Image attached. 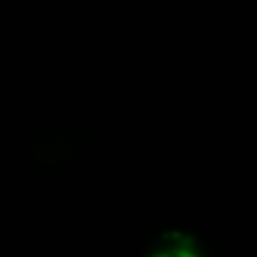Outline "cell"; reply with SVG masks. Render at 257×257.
I'll list each match as a JSON object with an SVG mask.
<instances>
[{
	"instance_id": "obj_1",
	"label": "cell",
	"mask_w": 257,
	"mask_h": 257,
	"mask_svg": "<svg viewBox=\"0 0 257 257\" xmlns=\"http://www.w3.org/2000/svg\"><path fill=\"white\" fill-rule=\"evenodd\" d=\"M147 257H204L199 249V242L192 239L184 232H167L154 242V247L147 252Z\"/></svg>"
}]
</instances>
